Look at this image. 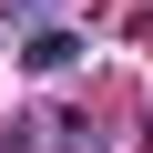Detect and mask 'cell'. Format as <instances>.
<instances>
[{
	"instance_id": "obj_1",
	"label": "cell",
	"mask_w": 153,
	"mask_h": 153,
	"mask_svg": "<svg viewBox=\"0 0 153 153\" xmlns=\"http://www.w3.org/2000/svg\"><path fill=\"white\" fill-rule=\"evenodd\" d=\"M71 51H82V41H71V31H41V41H31V71H61Z\"/></svg>"
}]
</instances>
